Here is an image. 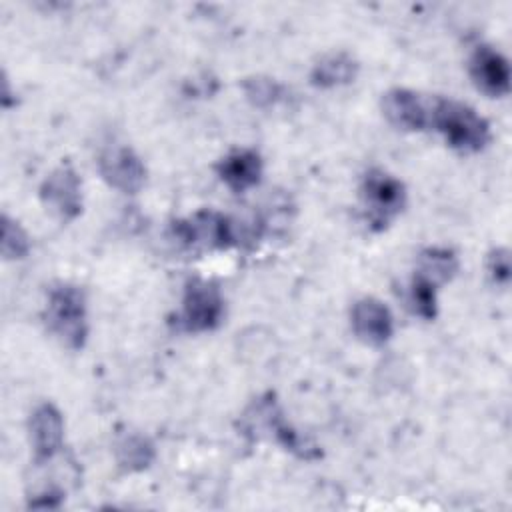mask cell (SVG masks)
Here are the masks:
<instances>
[{
  "instance_id": "8992f818",
  "label": "cell",
  "mask_w": 512,
  "mask_h": 512,
  "mask_svg": "<svg viewBox=\"0 0 512 512\" xmlns=\"http://www.w3.org/2000/svg\"><path fill=\"white\" fill-rule=\"evenodd\" d=\"M40 200L62 220H74L82 212V182L76 170L68 164L52 170L42 186Z\"/></svg>"
},
{
  "instance_id": "30bf717a",
  "label": "cell",
  "mask_w": 512,
  "mask_h": 512,
  "mask_svg": "<svg viewBox=\"0 0 512 512\" xmlns=\"http://www.w3.org/2000/svg\"><path fill=\"white\" fill-rule=\"evenodd\" d=\"M382 112L386 120L408 132H418L430 126V106L408 88H392L382 96Z\"/></svg>"
},
{
  "instance_id": "277c9868",
  "label": "cell",
  "mask_w": 512,
  "mask_h": 512,
  "mask_svg": "<svg viewBox=\"0 0 512 512\" xmlns=\"http://www.w3.org/2000/svg\"><path fill=\"white\" fill-rule=\"evenodd\" d=\"M224 314V300L214 282L192 278L184 288L178 324L186 332L214 330Z\"/></svg>"
},
{
  "instance_id": "d6986e66",
  "label": "cell",
  "mask_w": 512,
  "mask_h": 512,
  "mask_svg": "<svg viewBox=\"0 0 512 512\" xmlns=\"http://www.w3.org/2000/svg\"><path fill=\"white\" fill-rule=\"evenodd\" d=\"M488 272L496 284H508L510 280V252L508 248H494L488 256Z\"/></svg>"
},
{
  "instance_id": "4fadbf2b",
  "label": "cell",
  "mask_w": 512,
  "mask_h": 512,
  "mask_svg": "<svg viewBox=\"0 0 512 512\" xmlns=\"http://www.w3.org/2000/svg\"><path fill=\"white\" fill-rule=\"evenodd\" d=\"M358 74V62L346 52H332L320 58L312 72L310 80L318 88H336L350 84Z\"/></svg>"
},
{
  "instance_id": "9a60e30c",
  "label": "cell",
  "mask_w": 512,
  "mask_h": 512,
  "mask_svg": "<svg viewBox=\"0 0 512 512\" xmlns=\"http://www.w3.org/2000/svg\"><path fill=\"white\" fill-rule=\"evenodd\" d=\"M458 272V258L448 248H426L420 254V264L416 274L434 284L436 288L450 282Z\"/></svg>"
},
{
  "instance_id": "3957f363",
  "label": "cell",
  "mask_w": 512,
  "mask_h": 512,
  "mask_svg": "<svg viewBox=\"0 0 512 512\" xmlns=\"http://www.w3.org/2000/svg\"><path fill=\"white\" fill-rule=\"evenodd\" d=\"M172 232L186 248L224 250L238 244L236 222L214 210H200L186 220H176Z\"/></svg>"
},
{
  "instance_id": "ba28073f",
  "label": "cell",
  "mask_w": 512,
  "mask_h": 512,
  "mask_svg": "<svg viewBox=\"0 0 512 512\" xmlns=\"http://www.w3.org/2000/svg\"><path fill=\"white\" fill-rule=\"evenodd\" d=\"M350 324L354 334L370 346H382L394 334V320L388 306L374 296H364L352 306Z\"/></svg>"
},
{
  "instance_id": "5bb4252c",
  "label": "cell",
  "mask_w": 512,
  "mask_h": 512,
  "mask_svg": "<svg viewBox=\"0 0 512 512\" xmlns=\"http://www.w3.org/2000/svg\"><path fill=\"white\" fill-rule=\"evenodd\" d=\"M114 458L124 472H142L154 462L156 448L150 438L128 432L114 444Z\"/></svg>"
},
{
  "instance_id": "7c38bea8",
  "label": "cell",
  "mask_w": 512,
  "mask_h": 512,
  "mask_svg": "<svg viewBox=\"0 0 512 512\" xmlns=\"http://www.w3.org/2000/svg\"><path fill=\"white\" fill-rule=\"evenodd\" d=\"M262 158L256 150L240 148L220 160L216 172L220 180L236 194L254 188L262 178Z\"/></svg>"
},
{
  "instance_id": "7a4b0ae2",
  "label": "cell",
  "mask_w": 512,
  "mask_h": 512,
  "mask_svg": "<svg viewBox=\"0 0 512 512\" xmlns=\"http://www.w3.org/2000/svg\"><path fill=\"white\" fill-rule=\"evenodd\" d=\"M48 330L70 350H80L88 338L86 298L72 284H58L48 294L44 312Z\"/></svg>"
},
{
  "instance_id": "8fae6325",
  "label": "cell",
  "mask_w": 512,
  "mask_h": 512,
  "mask_svg": "<svg viewBox=\"0 0 512 512\" xmlns=\"http://www.w3.org/2000/svg\"><path fill=\"white\" fill-rule=\"evenodd\" d=\"M30 440L34 448V460L38 464L48 462L62 448L64 442V418L52 404H40L30 416Z\"/></svg>"
},
{
  "instance_id": "e0dca14e",
  "label": "cell",
  "mask_w": 512,
  "mask_h": 512,
  "mask_svg": "<svg viewBox=\"0 0 512 512\" xmlns=\"http://www.w3.org/2000/svg\"><path fill=\"white\" fill-rule=\"evenodd\" d=\"M2 256L6 260H22L30 252V238L26 230L8 214L2 216Z\"/></svg>"
},
{
  "instance_id": "9c48e42d",
  "label": "cell",
  "mask_w": 512,
  "mask_h": 512,
  "mask_svg": "<svg viewBox=\"0 0 512 512\" xmlns=\"http://www.w3.org/2000/svg\"><path fill=\"white\" fill-rule=\"evenodd\" d=\"M470 76L478 90L492 98L510 92V66L508 60L494 48L482 44L470 56Z\"/></svg>"
},
{
  "instance_id": "52a82bcc",
  "label": "cell",
  "mask_w": 512,
  "mask_h": 512,
  "mask_svg": "<svg viewBox=\"0 0 512 512\" xmlns=\"http://www.w3.org/2000/svg\"><path fill=\"white\" fill-rule=\"evenodd\" d=\"M98 170L102 178L124 194H136L146 182V168L130 146H112L100 154Z\"/></svg>"
},
{
  "instance_id": "2e32d148",
  "label": "cell",
  "mask_w": 512,
  "mask_h": 512,
  "mask_svg": "<svg viewBox=\"0 0 512 512\" xmlns=\"http://www.w3.org/2000/svg\"><path fill=\"white\" fill-rule=\"evenodd\" d=\"M242 90L252 106L270 108L282 100V86L268 76H250L242 82Z\"/></svg>"
},
{
  "instance_id": "5b68a950",
  "label": "cell",
  "mask_w": 512,
  "mask_h": 512,
  "mask_svg": "<svg viewBox=\"0 0 512 512\" xmlns=\"http://www.w3.org/2000/svg\"><path fill=\"white\" fill-rule=\"evenodd\" d=\"M362 198L372 228L382 230L404 208L406 190L398 178L380 168H372L362 180Z\"/></svg>"
},
{
  "instance_id": "6da1fadb",
  "label": "cell",
  "mask_w": 512,
  "mask_h": 512,
  "mask_svg": "<svg viewBox=\"0 0 512 512\" xmlns=\"http://www.w3.org/2000/svg\"><path fill=\"white\" fill-rule=\"evenodd\" d=\"M430 124L446 142L462 152H478L490 140L488 122L468 104L452 98H436L430 106Z\"/></svg>"
},
{
  "instance_id": "ac0fdd59",
  "label": "cell",
  "mask_w": 512,
  "mask_h": 512,
  "mask_svg": "<svg viewBox=\"0 0 512 512\" xmlns=\"http://www.w3.org/2000/svg\"><path fill=\"white\" fill-rule=\"evenodd\" d=\"M436 290L438 288L434 284L414 274L410 284V298H408L412 312L424 320H432L436 316Z\"/></svg>"
}]
</instances>
